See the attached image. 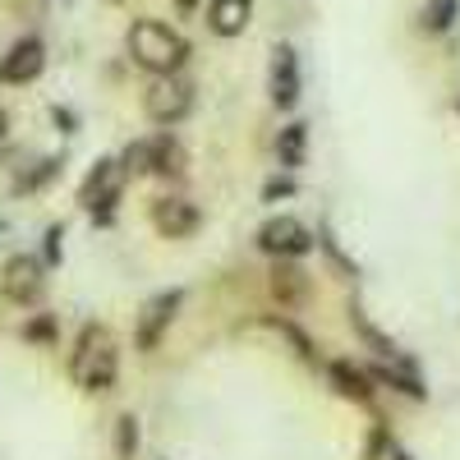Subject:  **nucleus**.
<instances>
[{"label":"nucleus","mask_w":460,"mask_h":460,"mask_svg":"<svg viewBox=\"0 0 460 460\" xmlns=\"http://www.w3.org/2000/svg\"><path fill=\"white\" fill-rule=\"evenodd\" d=\"M115 373H120V345H115L111 327L88 323L74 341V355H69V377L79 382L84 392H111L115 387Z\"/></svg>","instance_id":"f257e3e1"},{"label":"nucleus","mask_w":460,"mask_h":460,"mask_svg":"<svg viewBox=\"0 0 460 460\" xmlns=\"http://www.w3.org/2000/svg\"><path fill=\"white\" fill-rule=\"evenodd\" d=\"M129 56L147 74H175L189 60V42L162 19H138L129 28Z\"/></svg>","instance_id":"f03ea898"},{"label":"nucleus","mask_w":460,"mask_h":460,"mask_svg":"<svg viewBox=\"0 0 460 460\" xmlns=\"http://www.w3.org/2000/svg\"><path fill=\"white\" fill-rule=\"evenodd\" d=\"M120 184H125V171H120V162H97L93 171H88V180H84V189H79V203L93 212V221L97 226H111L115 221V203H120Z\"/></svg>","instance_id":"7ed1b4c3"},{"label":"nucleus","mask_w":460,"mask_h":460,"mask_svg":"<svg viewBox=\"0 0 460 460\" xmlns=\"http://www.w3.org/2000/svg\"><path fill=\"white\" fill-rule=\"evenodd\" d=\"M189 106H194V93H189V84H180L175 74H157V84H152L143 93V111H147V120L152 125H180Z\"/></svg>","instance_id":"20e7f679"},{"label":"nucleus","mask_w":460,"mask_h":460,"mask_svg":"<svg viewBox=\"0 0 460 460\" xmlns=\"http://www.w3.org/2000/svg\"><path fill=\"white\" fill-rule=\"evenodd\" d=\"M258 249L272 253V258H304L314 249V230L295 217H272L258 230Z\"/></svg>","instance_id":"39448f33"},{"label":"nucleus","mask_w":460,"mask_h":460,"mask_svg":"<svg viewBox=\"0 0 460 460\" xmlns=\"http://www.w3.org/2000/svg\"><path fill=\"white\" fill-rule=\"evenodd\" d=\"M180 299H184L180 290H166V295H157V299H147V309L138 314V332H134V345H138V350H157V345H162L166 327L175 323Z\"/></svg>","instance_id":"423d86ee"},{"label":"nucleus","mask_w":460,"mask_h":460,"mask_svg":"<svg viewBox=\"0 0 460 460\" xmlns=\"http://www.w3.org/2000/svg\"><path fill=\"white\" fill-rule=\"evenodd\" d=\"M42 65H47L42 37H23V42H14L0 56V84H32L37 74H42Z\"/></svg>","instance_id":"0eeeda50"},{"label":"nucleus","mask_w":460,"mask_h":460,"mask_svg":"<svg viewBox=\"0 0 460 460\" xmlns=\"http://www.w3.org/2000/svg\"><path fill=\"white\" fill-rule=\"evenodd\" d=\"M0 286H5V295H10L14 304H37V299H42V290H47L42 262L28 258V253L10 258V262H5V277H0Z\"/></svg>","instance_id":"6e6552de"},{"label":"nucleus","mask_w":460,"mask_h":460,"mask_svg":"<svg viewBox=\"0 0 460 460\" xmlns=\"http://www.w3.org/2000/svg\"><path fill=\"white\" fill-rule=\"evenodd\" d=\"M199 208L194 203H184V199H157L152 203V226L162 230L166 240H184V235H194L199 230Z\"/></svg>","instance_id":"1a4fd4ad"},{"label":"nucleus","mask_w":460,"mask_h":460,"mask_svg":"<svg viewBox=\"0 0 460 460\" xmlns=\"http://www.w3.org/2000/svg\"><path fill=\"white\" fill-rule=\"evenodd\" d=\"M272 102L281 111H290L299 102V60L290 47H277L272 51Z\"/></svg>","instance_id":"9d476101"},{"label":"nucleus","mask_w":460,"mask_h":460,"mask_svg":"<svg viewBox=\"0 0 460 460\" xmlns=\"http://www.w3.org/2000/svg\"><path fill=\"white\" fill-rule=\"evenodd\" d=\"M249 14H253V0H212L208 10V28L217 37H240L249 28Z\"/></svg>","instance_id":"9b49d317"},{"label":"nucleus","mask_w":460,"mask_h":460,"mask_svg":"<svg viewBox=\"0 0 460 460\" xmlns=\"http://www.w3.org/2000/svg\"><path fill=\"white\" fill-rule=\"evenodd\" d=\"M272 295L281 299V309H295V304H304V295H309V281H304V272L295 262L277 258L272 267Z\"/></svg>","instance_id":"f8f14e48"},{"label":"nucleus","mask_w":460,"mask_h":460,"mask_svg":"<svg viewBox=\"0 0 460 460\" xmlns=\"http://www.w3.org/2000/svg\"><path fill=\"white\" fill-rule=\"evenodd\" d=\"M152 175H166V180L184 175V147H180L171 134L152 138Z\"/></svg>","instance_id":"ddd939ff"},{"label":"nucleus","mask_w":460,"mask_h":460,"mask_svg":"<svg viewBox=\"0 0 460 460\" xmlns=\"http://www.w3.org/2000/svg\"><path fill=\"white\" fill-rule=\"evenodd\" d=\"M332 382H336V392H341L345 401H359V405H368V401H373L368 377H364L355 364H332Z\"/></svg>","instance_id":"4468645a"},{"label":"nucleus","mask_w":460,"mask_h":460,"mask_svg":"<svg viewBox=\"0 0 460 460\" xmlns=\"http://www.w3.org/2000/svg\"><path fill=\"white\" fill-rule=\"evenodd\" d=\"M304 143H309V125H304V120H295V125H286V129H281V138H277V157H281V171H295V166H304Z\"/></svg>","instance_id":"2eb2a0df"},{"label":"nucleus","mask_w":460,"mask_h":460,"mask_svg":"<svg viewBox=\"0 0 460 460\" xmlns=\"http://www.w3.org/2000/svg\"><path fill=\"white\" fill-rule=\"evenodd\" d=\"M368 377H373V382H387V387H396V392L410 396V401H424V396H429V387L414 377V368H401V373H396V368H373Z\"/></svg>","instance_id":"dca6fc26"},{"label":"nucleus","mask_w":460,"mask_h":460,"mask_svg":"<svg viewBox=\"0 0 460 460\" xmlns=\"http://www.w3.org/2000/svg\"><path fill=\"white\" fill-rule=\"evenodd\" d=\"M460 14V0H429V10H424V28L429 32H447Z\"/></svg>","instance_id":"f3484780"},{"label":"nucleus","mask_w":460,"mask_h":460,"mask_svg":"<svg viewBox=\"0 0 460 460\" xmlns=\"http://www.w3.org/2000/svg\"><path fill=\"white\" fill-rule=\"evenodd\" d=\"M125 175H152V138H138L125 147V162H120Z\"/></svg>","instance_id":"a211bd4d"},{"label":"nucleus","mask_w":460,"mask_h":460,"mask_svg":"<svg viewBox=\"0 0 460 460\" xmlns=\"http://www.w3.org/2000/svg\"><path fill=\"white\" fill-rule=\"evenodd\" d=\"M60 175V157H47V162H37V171H28V175H19V194H32V189H42V184H51Z\"/></svg>","instance_id":"6ab92c4d"},{"label":"nucleus","mask_w":460,"mask_h":460,"mask_svg":"<svg viewBox=\"0 0 460 460\" xmlns=\"http://www.w3.org/2000/svg\"><path fill=\"white\" fill-rule=\"evenodd\" d=\"M134 451H138V424H134V414H125L120 424H115V456L134 460Z\"/></svg>","instance_id":"aec40b11"},{"label":"nucleus","mask_w":460,"mask_h":460,"mask_svg":"<svg viewBox=\"0 0 460 460\" xmlns=\"http://www.w3.org/2000/svg\"><path fill=\"white\" fill-rule=\"evenodd\" d=\"M272 327H277L281 336H290V341H295V350H299L304 359H318V355H314V341H309V336H304V332H299L295 323H286V318H272Z\"/></svg>","instance_id":"412c9836"},{"label":"nucleus","mask_w":460,"mask_h":460,"mask_svg":"<svg viewBox=\"0 0 460 460\" xmlns=\"http://www.w3.org/2000/svg\"><path fill=\"white\" fill-rule=\"evenodd\" d=\"M23 336H28V341H56V323L42 314V318H32V323L23 327Z\"/></svg>","instance_id":"4be33fe9"},{"label":"nucleus","mask_w":460,"mask_h":460,"mask_svg":"<svg viewBox=\"0 0 460 460\" xmlns=\"http://www.w3.org/2000/svg\"><path fill=\"white\" fill-rule=\"evenodd\" d=\"M290 194H295V180H267L262 203H281V199H290Z\"/></svg>","instance_id":"5701e85b"},{"label":"nucleus","mask_w":460,"mask_h":460,"mask_svg":"<svg viewBox=\"0 0 460 460\" xmlns=\"http://www.w3.org/2000/svg\"><path fill=\"white\" fill-rule=\"evenodd\" d=\"M60 240H65V230L51 226V230H47V262H60Z\"/></svg>","instance_id":"b1692460"},{"label":"nucleus","mask_w":460,"mask_h":460,"mask_svg":"<svg viewBox=\"0 0 460 460\" xmlns=\"http://www.w3.org/2000/svg\"><path fill=\"white\" fill-rule=\"evenodd\" d=\"M5 134H10V115L0 111V143H5Z\"/></svg>","instance_id":"393cba45"},{"label":"nucleus","mask_w":460,"mask_h":460,"mask_svg":"<svg viewBox=\"0 0 460 460\" xmlns=\"http://www.w3.org/2000/svg\"><path fill=\"white\" fill-rule=\"evenodd\" d=\"M175 5H180V10H194V5H199V0H175Z\"/></svg>","instance_id":"a878e982"},{"label":"nucleus","mask_w":460,"mask_h":460,"mask_svg":"<svg viewBox=\"0 0 460 460\" xmlns=\"http://www.w3.org/2000/svg\"><path fill=\"white\" fill-rule=\"evenodd\" d=\"M392 460H410V456H405V451H392Z\"/></svg>","instance_id":"bb28decb"}]
</instances>
